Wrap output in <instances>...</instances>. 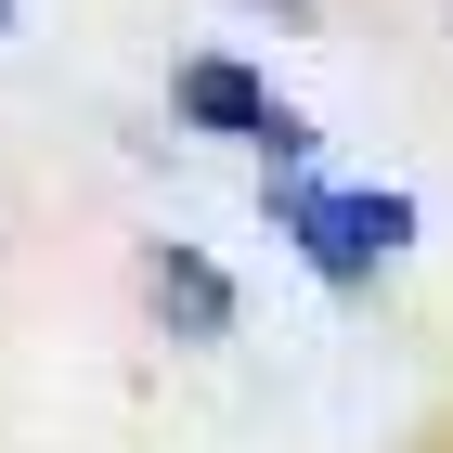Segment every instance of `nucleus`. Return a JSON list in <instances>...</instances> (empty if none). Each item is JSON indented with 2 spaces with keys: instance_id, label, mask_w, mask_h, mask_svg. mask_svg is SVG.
<instances>
[{
  "instance_id": "obj_5",
  "label": "nucleus",
  "mask_w": 453,
  "mask_h": 453,
  "mask_svg": "<svg viewBox=\"0 0 453 453\" xmlns=\"http://www.w3.org/2000/svg\"><path fill=\"white\" fill-rule=\"evenodd\" d=\"M0 39H13V0H0Z\"/></svg>"
},
{
  "instance_id": "obj_4",
  "label": "nucleus",
  "mask_w": 453,
  "mask_h": 453,
  "mask_svg": "<svg viewBox=\"0 0 453 453\" xmlns=\"http://www.w3.org/2000/svg\"><path fill=\"white\" fill-rule=\"evenodd\" d=\"M246 13H273V27H324V0H246Z\"/></svg>"
},
{
  "instance_id": "obj_2",
  "label": "nucleus",
  "mask_w": 453,
  "mask_h": 453,
  "mask_svg": "<svg viewBox=\"0 0 453 453\" xmlns=\"http://www.w3.org/2000/svg\"><path fill=\"white\" fill-rule=\"evenodd\" d=\"M142 298H156V324H169L181 349L234 337V273H220L208 246H142Z\"/></svg>"
},
{
  "instance_id": "obj_1",
  "label": "nucleus",
  "mask_w": 453,
  "mask_h": 453,
  "mask_svg": "<svg viewBox=\"0 0 453 453\" xmlns=\"http://www.w3.org/2000/svg\"><path fill=\"white\" fill-rule=\"evenodd\" d=\"M273 234H298V259H311L324 285H376V259H402L415 246V195H388V181H311V169H273Z\"/></svg>"
},
{
  "instance_id": "obj_3",
  "label": "nucleus",
  "mask_w": 453,
  "mask_h": 453,
  "mask_svg": "<svg viewBox=\"0 0 453 453\" xmlns=\"http://www.w3.org/2000/svg\"><path fill=\"white\" fill-rule=\"evenodd\" d=\"M181 117H195V130H220V142H273V78L259 65H234V52H195V65H181Z\"/></svg>"
}]
</instances>
